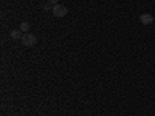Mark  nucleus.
Returning a JSON list of instances; mask_svg holds the SVG:
<instances>
[{"label":"nucleus","instance_id":"obj_1","mask_svg":"<svg viewBox=\"0 0 155 116\" xmlns=\"http://www.w3.org/2000/svg\"><path fill=\"white\" fill-rule=\"evenodd\" d=\"M36 42H37V39H36L34 34H31V33H23L22 34V44L25 47H34Z\"/></svg>","mask_w":155,"mask_h":116},{"label":"nucleus","instance_id":"obj_2","mask_svg":"<svg viewBox=\"0 0 155 116\" xmlns=\"http://www.w3.org/2000/svg\"><path fill=\"white\" fill-rule=\"evenodd\" d=\"M51 11H53V14H54L56 17H64V16H67V12H68L67 6H65V5H61V3L54 5Z\"/></svg>","mask_w":155,"mask_h":116},{"label":"nucleus","instance_id":"obj_3","mask_svg":"<svg viewBox=\"0 0 155 116\" xmlns=\"http://www.w3.org/2000/svg\"><path fill=\"white\" fill-rule=\"evenodd\" d=\"M140 22L143 23V25H150L153 22V16L149 14V12H144V14L140 16Z\"/></svg>","mask_w":155,"mask_h":116},{"label":"nucleus","instance_id":"obj_4","mask_svg":"<svg viewBox=\"0 0 155 116\" xmlns=\"http://www.w3.org/2000/svg\"><path fill=\"white\" fill-rule=\"evenodd\" d=\"M9 36H11V39L17 40V39H22V31H20V30H12V31L9 33Z\"/></svg>","mask_w":155,"mask_h":116},{"label":"nucleus","instance_id":"obj_5","mask_svg":"<svg viewBox=\"0 0 155 116\" xmlns=\"http://www.w3.org/2000/svg\"><path fill=\"white\" fill-rule=\"evenodd\" d=\"M30 27H31V25L28 22H22L20 23V31L22 33H30Z\"/></svg>","mask_w":155,"mask_h":116},{"label":"nucleus","instance_id":"obj_6","mask_svg":"<svg viewBox=\"0 0 155 116\" xmlns=\"http://www.w3.org/2000/svg\"><path fill=\"white\" fill-rule=\"evenodd\" d=\"M44 9H45V11H50V9H53V5L47 3V5H44Z\"/></svg>","mask_w":155,"mask_h":116},{"label":"nucleus","instance_id":"obj_7","mask_svg":"<svg viewBox=\"0 0 155 116\" xmlns=\"http://www.w3.org/2000/svg\"><path fill=\"white\" fill-rule=\"evenodd\" d=\"M48 3L54 6V5H58V3H59V0H48Z\"/></svg>","mask_w":155,"mask_h":116}]
</instances>
